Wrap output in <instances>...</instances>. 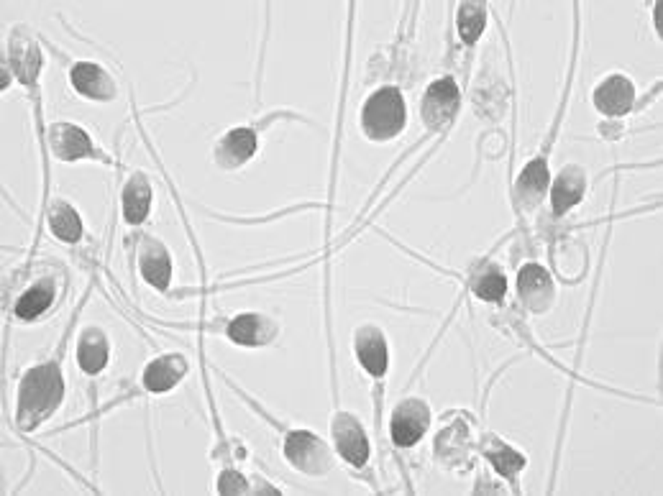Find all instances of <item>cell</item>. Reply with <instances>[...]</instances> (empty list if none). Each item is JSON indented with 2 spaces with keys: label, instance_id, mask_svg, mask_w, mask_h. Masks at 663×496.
<instances>
[{
  "label": "cell",
  "instance_id": "6da1fadb",
  "mask_svg": "<svg viewBox=\"0 0 663 496\" xmlns=\"http://www.w3.org/2000/svg\"><path fill=\"white\" fill-rule=\"evenodd\" d=\"M64 399L62 371L54 361L39 364L21 379L18 387L16 422L21 430H34L36 425L52 417Z\"/></svg>",
  "mask_w": 663,
  "mask_h": 496
},
{
  "label": "cell",
  "instance_id": "7a4b0ae2",
  "mask_svg": "<svg viewBox=\"0 0 663 496\" xmlns=\"http://www.w3.org/2000/svg\"><path fill=\"white\" fill-rule=\"evenodd\" d=\"M408 110L397 87H382L364 103L361 126L372 141H390L405 131Z\"/></svg>",
  "mask_w": 663,
  "mask_h": 496
},
{
  "label": "cell",
  "instance_id": "3957f363",
  "mask_svg": "<svg viewBox=\"0 0 663 496\" xmlns=\"http://www.w3.org/2000/svg\"><path fill=\"white\" fill-rule=\"evenodd\" d=\"M285 458L308 476H323L331 471V450L320 438H315L308 430H295L285 440Z\"/></svg>",
  "mask_w": 663,
  "mask_h": 496
},
{
  "label": "cell",
  "instance_id": "277c9868",
  "mask_svg": "<svg viewBox=\"0 0 663 496\" xmlns=\"http://www.w3.org/2000/svg\"><path fill=\"white\" fill-rule=\"evenodd\" d=\"M459 113V87L451 77H441L423 98V121L431 131H443Z\"/></svg>",
  "mask_w": 663,
  "mask_h": 496
},
{
  "label": "cell",
  "instance_id": "5b68a950",
  "mask_svg": "<svg viewBox=\"0 0 663 496\" xmlns=\"http://www.w3.org/2000/svg\"><path fill=\"white\" fill-rule=\"evenodd\" d=\"M431 425V410L423 399H405L392 415L390 433L395 445L400 448H410V445L420 443V438L425 435Z\"/></svg>",
  "mask_w": 663,
  "mask_h": 496
},
{
  "label": "cell",
  "instance_id": "8992f818",
  "mask_svg": "<svg viewBox=\"0 0 663 496\" xmlns=\"http://www.w3.org/2000/svg\"><path fill=\"white\" fill-rule=\"evenodd\" d=\"M333 438H336V450L346 463L361 468L369 461V440L354 415H349V412L336 415V420H333Z\"/></svg>",
  "mask_w": 663,
  "mask_h": 496
},
{
  "label": "cell",
  "instance_id": "52a82bcc",
  "mask_svg": "<svg viewBox=\"0 0 663 496\" xmlns=\"http://www.w3.org/2000/svg\"><path fill=\"white\" fill-rule=\"evenodd\" d=\"M518 295L530 312H546L553 302V282L538 264H525L518 274Z\"/></svg>",
  "mask_w": 663,
  "mask_h": 496
},
{
  "label": "cell",
  "instance_id": "ba28073f",
  "mask_svg": "<svg viewBox=\"0 0 663 496\" xmlns=\"http://www.w3.org/2000/svg\"><path fill=\"white\" fill-rule=\"evenodd\" d=\"M49 144H52L54 156L62 162H77L85 156H95V146L88 133L72 123H54L49 131Z\"/></svg>",
  "mask_w": 663,
  "mask_h": 496
},
{
  "label": "cell",
  "instance_id": "9c48e42d",
  "mask_svg": "<svg viewBox=\"0 0 663 496\" xmlns=\"http://www.w3.org/2000/svg\"><path fill=\"white\" fill-rule=\"evenodd\" d=\"M635 87L628 77L610 75L594 90V108L605 116H625L633 108Z\"/></svg>",
  "mask_w": 663,
  "mask_h": 496
},
{
  "label": "cell",
  "instance_id": "30bf717a",
  "mask_svg": "<svg viewBox=\"0 0 663 496\" xmlns=\"http://www.w3.org/2000/svg\"><path fill=\"white\" fill-rule=\"evenodd\" d=\"M72 85L82 98L113 100L116 98V82L103 67L93 62H80L72 67Z\"/></svg>",
  "mask_w": 663,
  "mask_h": 496
},
{
  "label": "cell",
  "instance_id": "8fae6325",
  "mask_svg": "<svg viewBox=\"0 0 663 496\" xmlns=\"http://www.w3.org/2000/svg\"><path fill=\"white\" fill-rule=\"evenodd\" d=\"M356 356H359L361 366L372 376H382L387 371V341H384L382 330L377 325H364L356 333Z\"/></svg>",
  "mask_w": 663,
  "mask_h": 496
},
{
  "label": "cell",
  "instance_id": "7c38bea8",
  "mask_svg": "<svg viewBox=\"0 0 663 496\" xmlns=\"http://www.w3.org/2000/svg\"><path fill=\"white\" fill-rule=\"evenodd\" d=\"M256 154V133L251 128H236L226 133L216 149V162L223 169H239Z\"/></svg>",
  "mask_w": 663,
  "mask_h": 496
},
{
  "label": "cell",
  "instance_id": "4fadbf2b",
  "mask_svg": "<svg viewBox=\"0 0 663 496\" xmlns=\"http://www.w3.org/2000/svg\"><path fill=\"white\" fill-rule=\"evenodd\" d=\"M228 338L233 343H239V346H267V343L274 341V335H277V325L272 320L262 318V315H239V318L233 320L228 325Z\"/></svg>",
  "mask_w": 663,
  "mask_h": 496
},
{
  "label": "cell",
  "instance_id": "5bb4252c",
  "mask_svg": "<svg viewBox=\"0 0 663 496\" xmlns=\"http://www.w3.org/2000/svg\"><path fill=\"white\" fill-rule=\"evenodd\" d=\"M185 371H187V361L182 356H177V353H172V356H162L146 366L144 387L154 394H164L175 387L177 381L185 376Z\"/></svg>",
  "mask_w": 663,
  "mask_h": 496
},
{
  "label": "cell",
  "instance_id": "9a60e30c",
  "mask_svg": "<svg viewBox=\"0 0 663 496\" xmlns=\"http://www.w3.org/2000/svg\"><path fill=\"white\" fill-rule=\"evenodd\" d=\"M108 358H111V343H108L103 330H85L77 341V364H80V369L85 374H98V371L105 369Z\"/></svg>",
  "mask_w": 663,
  "mask_h": 496
},
{
  "label": "cell",
  "instance_id": "2e32d148",
  "mask_svg": "<svg viewBox=\"0 0 663 496\" xmlns=\"http://www.w3.org/2000/svg\"><path fill=\"white\" fill-rule=\"evenodd\" d=\"M141 274L152 287H157L159 292L169 287V279H172V259H169L167 248L157 241H144L141 248Z\"/></svg>",
  "mask_w": 663,
  "mask_h": 496
},
{
  "label": "cell",
  "instance_id": "e0dca14e",
  "mask_svg": "<svg viewBox=\"0 0 663 496\" xmlns=\"http://www.w3.org/2000/svg\"><path fill=\"white\" fill-rule=\"evenodd\" d=\"M152 208V185L144 174H134L123 187V218L131 225L144 223Z\"/></svg>",
  "mask_w": 663,
  "mask_h": 496
},
{
  "label": "cell",
  "instance_id": "ac0fdd59",
  "mask_svg": "<svg viewBox=\"0 0 663 496\" xmlns=\"http://www.w3.org/2000/svg\"><path fill=\"white\" fill-rule=\"evenodd\" d=\"M54 297H57V284H54V279L44 277L18 297L13 312H16L18 320H36L54 305Z\"/></svg>",
  "mask_w": 663,
  "mask_h": 496
},
{
  "label": "cell",
  "instance_id": "d6986e66",
  "mask_svg": "<svg viewBox=\"0 0 663 496\" xmlns=\"http://www.w3.org/2000/svg\"><path fill=\"white\" fill-rule=\"evenodd\" d=\"M584 190H587V179H584L582 169L574 167V164L566 167L556 179V185H553V213L564 215L566 210L574 208L576 202L584 197Z\"/></svg>",
  "mask_w": 663,
  "mask_h": 496
},
{
  "label": "cell",
  "instance_id": "ffe728a7",
  "mask_svg": "<svg viewBox=\"0 0 663 496\" xmlns=\"http://www.w3.org/2000/svg\"><path fill=\"white\" fill-rule=\"evenodd\" d=\"M548 187V167H546V156H538L528 167L523 169L518 179V197L525 208H533L536 202H541L543 192Z\"/></svg>",
  "mask_w": 663,
  "mask_h": 496
},
{
  "label": "cell",
  "instance_id": "44dd1931",
  "mask_svg": "<svg viewBox=\"0 0 663 496\" xmlns=\"http://www.w3.org/2000/svg\"><path fill=\"white\" fill-rule=\"evenodd\" d=\"M49 231L64 243H77L82 238V220L70 202L57 200L49 208Z\"/></svg>",
  "mask_w": 663,
  "mask_h": 496
},
{
  "label": "cell",
  "instance_id": "7402d4cb",
  "mask_svg": "<svg viewBox=\"0 0 663 496\" xmlns=\"http://www.w3.org/2000/svg\"><path fill=\"white\" fill-rule=\"evenodd\" d=\"M472 292L484 302H500L507 292V279L500 272V266L487 264L477 269L472 277Z\"/></svg>",
  "mask_w": 663,
  "mask_h": 496
},
{
  "label": "cell",
  "instance_id": "603a6c76",
  "mask_svg": "<svg viewBox=\"0 0 663 496\" xmlns=\"http://www.w3.org/2000/svg\"><path fill=\"white\" fill-rule=\"evenodd\" d=\"M484 456L492 461V466H495L505 479H515L518 471H523L525 466L523 453H518V450L510 448V445L497 438H489L487 443H484Z\"/></svg>",
  "mask_w": 663,
  "mask_h": 496
},
{
  "label": "cell",
  "instance_id": "cb8c5ba5",
  "mask_svg": "<svg viewBox=\"0 0 663 496\" xmlns=\"http://www.w3.org/2000/svg\"><path fill=\"white\" fill-rule=\"evenodd\" d=\"M487 24V8L479 3H464L459 8V36L464 44H474Z\"/></svg>",
  "mask_w": 663,
  "mask_h": 496
},
{
  "label": "cell",
  "instance_id": "d4e9b609",
  "mask_svg": "<svg viewBox=\"0 0 663 496\" xmlns=\"http://www.w3.org/2000/svg\"><path fill=\"white\" fill-rule=\"evenodd\" d=\"M218 491L221 494H246L249 491V481L236 471H226L221 473V479H218Z\"/></svg>",
  "mask_w": 663,
  "mask_h": 496
}]
</instances>
